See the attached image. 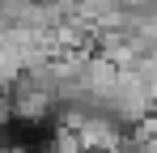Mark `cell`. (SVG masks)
<instances>
[{"instance_id": "obj_1", "label": "cell", "mask_w": 157, "mask_h": 153, "mask_svg": "<svg viewBox=\"0 0 157 153\" xmlns=\"http://www.w3.org/2000/svg\"><path fill=\"white\" fill-rule=\"evenodd\" d=\"M47 153H85V145H81V136H77V132H72V128L55 124V132H51V140H47Z\"/></svg>"}]
</instances>
